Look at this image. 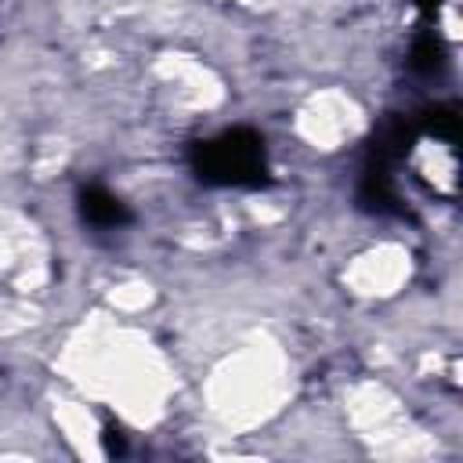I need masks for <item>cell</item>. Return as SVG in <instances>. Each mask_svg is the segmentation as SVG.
<instances>
[{
    "mask_svg": "<svg viewBox=\"0 0 463 463\" xmlns=\"http://www.w3.org/2000/svg\"><path fill=\"white\" fill-rule=\"evenodd\" d=\"M192 170L206 184H232V188H250L268 177V156H264V137L235 127L224 130L192 152Z\"/></svg>",
    "mask_w": 463,
    "mask_h": 463,
    "instance_id": "6da1fadb",
    "label": "cell"
},
{
    "mask_svg": "<svg viewBox=\"0 0 463 463\" xmlns=\"http://www.w3.org/2000/svg\"><path fill=\"white\" fill-rule=\"evenodd\" d=\"M441 65H445L441 40H438L434 33L416 36V43H412V69H416V72H423V76H434Z\"/></svg>",
    "mask_w": 463,
    "mask_h": 463,
    "instance_id": "3957f363",
    "label": "cell"
},
{
    "mask_svg": "<svg viewBox=\"0 0 463 463\" xmlns=\"http://www.w3.org/2000/svg\"><path fill=\"white\" fill-rule=\"evenodd\" d=\"M80 213H83V221L94 224V228H119V224L130 221L127 203H123L116 192L101 188V184H90V188L80 192Z\"/></svg>",
    "mask_w": 463,
    "mask_h": 463,
    "instance_id": "7a4b0ae2",
    "label": "cell"
},
{
    "mask_svg": "<svg viewBox=\"0 0 463 463\" xmlns=\"http://www.w3.org/2000/svg\"><path fill=\"white\" fill-rule=\"evenodd\" d=\"M412 4H416L420 11H438V7L445 4V0H412Z\"/></svg>",
    "mask_w": 463,
    "mask_h": 463,
    "instance_id": "277c9868",
    "label": "cell"
}]
</instances>
